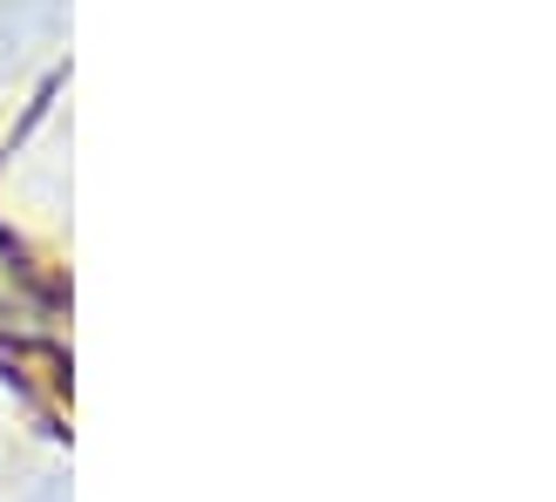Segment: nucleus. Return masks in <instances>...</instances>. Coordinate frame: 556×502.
<instances>
[{"instance_id":"nucleus-1","label":"nucleus","mask_w":556,"mask_h":502,"mask_svg":"<svg viewBox=\"0 0 556 502\" xmlns=\"http://www.w3.org/2000/svg\"><path fill=\"white\" fill-rule=\"evenodd\" d=\"M35 502H68V495H62V489H54V482H48V489H41V495H35Z\"/></svg>"}]
</instances>
